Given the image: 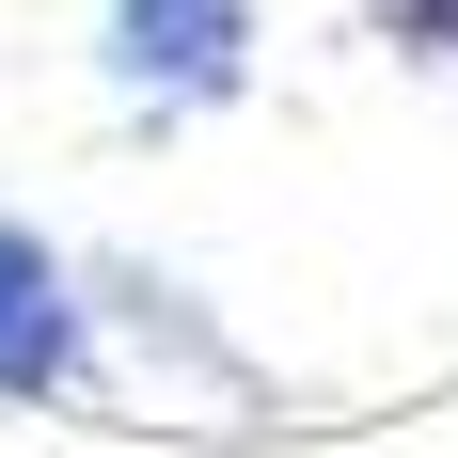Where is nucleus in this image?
<instances>
[{
	"label": "nucleus",
	"mask_w": 458,
	"mask_h": 458,
	"mask_svg": "<svg viewBox=\"0 0 458 458\" xmlns=\"http://www.w3.org/2000/svg\"><path fill=\"white\" fill-rule=\"evenodd\" d=\"M95 80L127 95L142 127L237 111V95H253V0H111V16H95Z\"/></svg>",
	"instance_id": "1"
},
{
	"label": "nucleus",
	"mask_w": 458,
	"mask_h": 458,
	"mask_svg": "<svg viewBox=\"0 0 458 458\" xmlns=\"http://www.w3.org/2000/svg\"><path fill=\"white\" fill-rule=\"evenodd\" d=\"M95 348H111V332H95V269L47 222L0 206V411H80Z\"/></svg>",
	"instance_id": "2"
},
{
	"label": "nucleus",
	"mask_w": 458,
	"mask_h": 458,
	"mask_svg": "<svg viewBox=\"0 0 458 458\" xmlns=\"http://www.w3.org/2000/svg\"><path fill=\"white\" fill-rule=\"evenodd\" d=\"M95 332H111L142 379H190V395H222V411H253V395H269V364L206 317V284L142 269V253H95Z\"/></svg>",
	"instance_id": "3"
},
{
	"label": "nucleus",
	"mask_w": 458,
	"mask_h": 458,
	"mask_svg": "<svg viewBox=\"0 0 458 458\" xmlns=\"http://www.w3.org/2000/svg\"><path fill=\"white\" fill-rule=\"evenodd\" d=\"M364 32L395 47V64H427V80H458V0H379Z\"/></svg>",
	"instance_id": "4"
}]
</instances>
